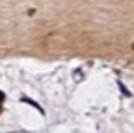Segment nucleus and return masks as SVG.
Returning a JSON list of instances; mask_svg holds the SVG:
<instances>
[{
    "label": "nucleus",
    "instance_id": "1",
    "mask_svg": "<svg viewBox=\"0 0 134 133\" xmlns=\"http://www.w3.org/2000/svg\"><path fill=\"white\" fill-rule=\"evenodd\" d=\"M119 88H120V90H122V92H124V93H126V95H127V97H131V92H129V90H127L126 86H124V83H122V81H119Z\"/></svg>",
    "mask_w": 134,
    "mask_h": 133
}]
</instances>
